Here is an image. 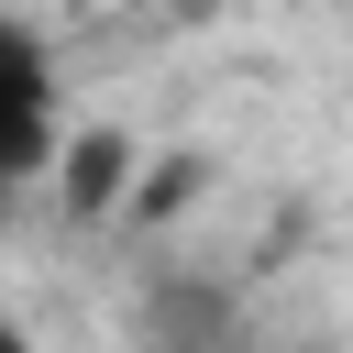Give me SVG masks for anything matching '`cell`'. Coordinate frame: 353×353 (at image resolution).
I'll list each match as a JSON object with an SVG mask.
<instances>
[{"label": "cell", "mask_w": 353, "mask_h": 353, "mask_svg": "<svg viewBox=\"0 0 353 353\" xmlns=\"http://www.w3.org/2000/svg\"><path fill=\"white\" fill-rule=\"evenodd\" d=\"M66 154V99H55V44L0 0V210Z\"/></svg>", "instance_id": "6da1fadb"}, {"label": "cell", "mask_w": 353, "mask_h": 353, "mask_svg": "<svg viewBox=\"0 0 353 353\" xmlns=\"http://www.w3.org/2000/svg\"><path fill=\"white\" fill-rule=\"evenodd\" d=\"M132 331H143V353H243V298L210 276H154Z\"/></svg>", "instance_id": "7a4b0ae2"}, {"label": "cell", "mask_w": 353, "mask_h": 353, "mask_svg": "<svg viewBox=\"0 0 353 353\" xmlns=\"http://www.w3.org/2000/svg\"><path fill=\"white\" fill-rule=\"evenodd\" d=\"M55 165H66V210H110V199H121L132 143H121V132H88V143H66Z\"/></svg>", "instance_id": "3957f363"}, {"label": "cell", "mask_w": 353, "mask_h": 353, "mask_svg": "<svg viewBox=\"0 0 353 353\" xmlns=\"http://www.w3.org/2000/svg\"><path fill=\"white\" fill-rule=\"evenodd\" d=\"M0 353H44V331H33V320H22L11 298H0Z\"/></svg>", "instance_id": "277c9868"}]
</instances>
